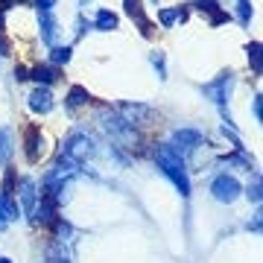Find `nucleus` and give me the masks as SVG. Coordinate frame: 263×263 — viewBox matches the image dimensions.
Returning <instances> with one entry per match:
<instances>
[{
	"label": "nucleus",
	"instance_id": "obj_1",
	"mask_svg": "<svg viewBox=\"0 0 263 263\" xmlns=\"http://www.w3.org/2000/svg\"><path fill=\"white\" fill-rule=\"evenodd\" d=\"M155 164H158V170L173 181V187L179 190L181 196H190V176H187V167H184L179 149H173L170 143L158 146V149H155Z\"/></svg>",
	"mask_w": 263,
	"mask_h": 263
},
{
	"label": "nucleus",
	"instance_id": "obj_2",
	"mask_svg": "<svg viewBox=\"0 0 263 263\" xmlns=\"http://www.w3.org/2000/svg\"><path fill=\"white\" fill-rule=\"evenodd\" d=\"M231 88H234V73L228 70V73H219L214 82L202 85V94H205L219 111L226 114V103H228V97H231Z\"/></svg>",
	"mask_w": 263,
	"mask_h": 263
},
{
	"label": "nucleus",
	"instance_id": "obj_3",
	"mask_svg": "<svg viewBox=\"0 0 263 263\" xmlns=\"http://www.w3.org/2000/svg\"><path fill=\"white\" fill-rule=\"evenodd\" d=\"M91 152H94L91 138H88V135H82V132H73V135L65 141V146H62V158L70 161V164H79V161H85Z\"/></svg>",
	"mask_w": 263,
	"mask_h": 263
},
{
	"label": "nucleus",
	"instance_id": "obj_4",
	"mask_svg": "<svg viewBox=\"0 0 263 263\" xmlns=\"http://www.w3.org/2000/svg\"><path fill=\"white\" fill-rule=\"evenodd\" d=\"M211 193H214L216 202H222V205H231L237 196H240V181L234 176H216L214 184H211Z\"/></svg>",
	"mask_w": 263,
	"mask_h": 263
},
{
	"label": "nucleus",
	"instance_id": "obj_5",
	"mask_svg": "<svg viewBox=\"0 0 263 263\" xmlns=\"http://www.w3.org/2000/svg\"><path fill=\"white\" fill-rule=\"evenodd\" d=\"M24 146H27V161L29 164H38L41 152H44V135H41V126L29 123L24 129Z\"/></svg>",
	"mask_w": 263,
	"mask_h": 263
},
{
	"label": "nucleus",
	"instance_id": "obj_6",
	"mask_svg": "<svg viewBox=\"0 0 263 263\" xmlns=\"http://www.w3.org/2000/svg\"><path fill=\"white\" fill-rule=\"evenodd\" d=\"M123 9L132 21H138V29H141L143 38H152V21L146 18V9H143V0H123Z\"/></svg>",
	"mask_w": 263,
	"mask_h": 263
},
{
	"label": "nucleus",
	"instance_id": "obj_7",
	"mask_svg": "<svg viewBox=\"0 0 263 263\" xmlns=\"http://www.w3.org/2000/svg\"><path fill=\"white\" fill-rule=\"evenodd\" d=\"M190 6H193L196 12H202V15H211V27H222L226 21H231L228 12L219 9V0H193Z\"/></svg>",
	"mask_w": 263,
	"mask_h": 263
},
{
	"label": "nucleus",
	"instance_id": "obj_8",
	"mask_svg": "<svg viewBox=\"0 0 263 263\" xmlns=\"http://www.w3.org/2000/svg\"><path fill=\"white\" fill-rule=\"evenodd\" d=\"M27 100H29V111L32 114H50L53 111V94H50V88H44V85H38Z\"/></svg>",
	"mask_w": 263,
	"mask_h": 263
},
{
	"label": "nucleus",
	"instance_id": "obj_9",
	"mask_svg": "<svg viewBox=\"0 0 263 263\" xmlns=\"http://www.w3.org/2000/svg\"><path fill=\"white\" fill-rule=\"evenodd\" d=\"M173 149H199L202 146V132L196 129H176L173 132Z\"/></svg>",
	"mask_w": 263,
	"mask_h": 263
},
{
	"label": "nucleus",
	"instance_id": "obj_10",
	"mask_svg": "<svg viewBox=\"0 0 263 263\" xmlns=\"http://www.w3.org/2000/svg\"><path fill=\"white\" fill-rule=\"evenodd\" d=\"M59 24L53 18V12H38V32H41V41L47 47H56V32H59Z\"/></svg>",
	"mask_w": 263,
	"mask_h": 263
},
{
	"label": "nucleus",
	"instance_id": "obj_11",
	"mask_svg": "<svg viewBox=\"0 0 263 263\" xmlns=\"http://www.w3.org/2000/svg\"><path fill=\"white\" fill-rule=\"evenodd\" d=\"M120 114H123V120L129 123L132 129H135V123H146L152 117V108L149 105H132V103H123L120 105Z\"/></svg>",
	"mask_w": 263,
	"mask_h": 263
},
{
	"label": "nucleus",
	"instance_id": "obj_12",
	"mask_svg": "<svg viewBox=\"0 0 263 263\" xmlns=\"http://www.w3.org/2000/svg\"><path fill=\"white\" fill-rule=\"evenodd\" d=\"M15 193L21 196V202H24V208H27V211H32V208L38 205V190H35V181L29 179V176L18 179V187H15Z\"/></svg>",
	"mask_w": 263,
	"mask_h": 263
},
{
	"label": "nucleus",
	"instance_id": "obj_13",
	"mask_svg": "<svg viewBox=\"0 0 263 263\" xmlns=\"http://www.w3.org/2000/svg\"><path fill=\"white\" fill-rule=\"evenodd\" d=\"M21 216V208L15 202V196H0V226H9Z\"/></svg>",
	"mask_w": 263,
	"mask_h": 263
},
{
	"label": "nucleus",
	"instance_id": "obj_14",
	"mask_svg": "<svg viewBox=\"0 0 263 263\" xmlns=\"http://www.w3.org/2000/svg\"><path fill=\"white\" fill-rule=\"evenodd\" d=\"M29 79H35L38 85H44V88H50L53 82H59V70L53 65H38L29 70Z\"/></svg>",
	"mask_w": 263,
	"mask_h": 263
},
{
	"label": "nucleus",
	"instance_id": "obj_15",
	"mask_svg": "<svg viewBox=\"0 0 263 263\" xmlns=\"http://www.w3.org/2000/svg\"><path fill=\"white\" fill-rule=\"evenodd\" d=\"M88 100H91L88 88H82V85H70V91H67V97H65V105L70 108V111H76V108L88 105Z\"/></svg>",
	"mask_w": 263,
	"mask_h": 263
},
{
	"label": "nucleus",
	"instance_id": "obj_16",
	"mask_svg": "<svg viewBox=\"0 0 263 263\" xmlns=\"http://www.w3.org/2000/svg\"><path fill=\"white\" fill-rule=\"evenodd\" d=\"M117 15H114L111 9H100L94 15V29H100V32H111V29H117Z\"/></svg>",
	"mask_w": 263,
	"mask_h": 263
},
{
	"label": "nucleus",
	"instance_id": "obj_17",
	"mask_svg": "<svg viewBox=\"0 0 263 263\" xmlns=\"http://www.w3.org/2000/svg\"><path fill=\"white\" fill-rule=\"evenodd\" d=\"M15 152V143H12V132L0 126V164H6Z\"/></svg>",
	"mask_w": 263,
	"mask_h": 263
},
{
	"label": "nucleus",
	"instance_id": "obj_18",
	"mask_svg": "<svg viewBox=\"0 0 263 263\" xmlns=\"http://www.w3.org/2000/svg\"><path fill=\"white\" fill-rule=\"evenodd\" d=\"M237 21H240V27L252 24V0H237Z\"/></svg>",
	"mask_w": 263,
	"mask_h": 263
},
{
	"label": "nucleus",
	"instance_id": "obj_19",
	"mask_svg": "<svg viewBox=\"0 0 263 263\" xmlns=\"http://www.w3.org/2000/svg\"><path fill=\"white\" fill-rule=\"evenodd\" d=\"M70 56H73V47H53L50 50V62H53V65H67V62H70Z\"/></svg>",
	"mask_w": 263,
	"mask_h": 263
},
{
	"label": "nucleus",
	"instance_id": "obj_20",
	"mask_svg": "<svg viewBox=\"0 0 263 263\" xmlns=\"http://www.w3.org/2000/svg\"><path fill=\"white\" fill-rule=\"evenodd\" d=\"M246 53H249V65L254 67V76H260V41H252Z\"/></svg>",
	"mask_w": 263,
	"mask_h": 263
},
{
	"label": "nucleus",
	"instance_id": "obj_21",
	"mask_svg": "<svg viewBox=\"0 0 263 263\" xmlns=\"http://www.w3.org/2000/svg\"><path fill=\"white\" fill-rule=\"evenodd\" d=\"M158 21H161V27L170 29L176 21H179V6H176V9H161V12H158Z\"/></svg>",
	"mask_w": 263,
	"mask_h": 263
},
{
	"label": "nucleus",
	"instance_id": "obj_22",
	"mask_svg": "<svg viewBox=\"0 0 263 263\" xmlns=\"http://www.w3.org/2000/svg\"><path fill=\"white\" fill-rule=\"evenodd\" d=\"M15 184H18L15 170H6V179H3V190H0V196H15Z\"/></svg>",
	"mask_w": 263,
	"mask_h": 263
},
{
	"label": "nucleus",
	"instance_id": "obj_23",
	"mask_svg": "<svg viewBox=\"0 0 263 263\" xmlns=\"http://www.w3.org/2000/svg\"><path fill=\"white\" fill-rule=\"evenodd\" d=\"M149 62H152V67L158 70V79H167V65H164V53H161V50H155V53H152Z\"/></svg>",
	"mask_w": 263,
	"mask_h": 263
},
{
	"label": "nucleus",
	"instance_id": "obj_24",
	"mask_svg": "<svg viewBox=\"0 0 263 263\" xmlns=\"http://www.w3.org/2000/svg\"><path fill=\"white\" fill-rule=\"evenodd\" d=\"M246 196L252 199V202H260V179H254V184H249V193Z\"/></svg>",
	"mask_w": 263,
	"mask_h": 263
},
{
	"label": "nucleus",
	"instance_id": "obj_25",
	"mask_svg": "<svg viewBox=\"0 0 263 263\" xmlns=\"http://www.w3.org/2000/svg\"><path fill=\"white\" fill-rule=\"evenodd\" d=\"M32 6H35L38 12H53V6H56V0H32Z\"/></svg>",
	"mask_w": 263,
	"mask_h": 263
},
{
	"label": "nucleus",
	"instance_id": "obj_26",
	"mask_svg": "<svg viewBox=\"0 0 263 263\" xmlns=\"http://www.w3.org/2000/svg\"><path fill=\"white\" fill-rule=\"evenodd\" d=\"M15 79H18V82H27L29 70H27V67H15Z\"/></svg>",
	"mask_w": 263,
	"mask_h": 263
},
{
	"label": "nucleus",
	"instance_id": "obj_27",
	"mask_svg": "<svg viewBox=\"0 0 263 263\" xmlns=\"http://www.w3.org/2000/svg\"><path fill=\"white\" fill-rule=\"evenodd\" d=\"M254 117H257V120L263 117V103H260V94L254 97Z\"/></svg>",
	"mask_w": 263,
	"mask_h": 263
},
{
	"label": "nucleus",
	"instance_id": "obj_28",
	"mask_svg": "<svg viewBox=\"0 0 263 263\" xmlns=\"http://www.w3.org/2000/svg\"><path fill=\"white\" fill-rule=\"evenodd\" d=\"M47 263H67V260H65V254H50Z\"/></svg>",
	"mask_w": 263,
	"mask_h": 263
},
{
	"label": "nucleus",
	"instance_id": "obj_29",
	"mask_svg": "<svg viewBox=\"0 0 263 263\" xmlns=\"http://www.w3.org/2000/svg\"><path fill=\"white\" fill-rule=\"evenodd\" d=\"M0 263H12V260H9V257H0Z\"/></svg>",
	"mask_w": 263,
	"mask_h": 263
},
{
	"label": "nucleus",
	"instance_id": "obj_30",
	"mask_svg": "<svg viewBox=\"0 0 263 263\" xmlns=\"http://www.w3.org/2000/svg\"><path fill=\"white\" fill-rule=\"evenodd\" d=\"M152 3H158V0H152Z\"/></svg>",
	"mask_w": 263,
	"mask_h": 263
},
{
	"label": "nucleus",
	"instance_id": "obj_31",
	"mask_svg": "<svg viewBox=\"0 0 263 263\" xmlns=\"http://www.w3.org/2000/svg\"><path fill=\"white\" fill-rule=\"evenodd\" d=\"M82 3H88V0H82Z\"/></svg>",
	"mask_w": 263,
	"mask_h": 263
}]
</instances>
